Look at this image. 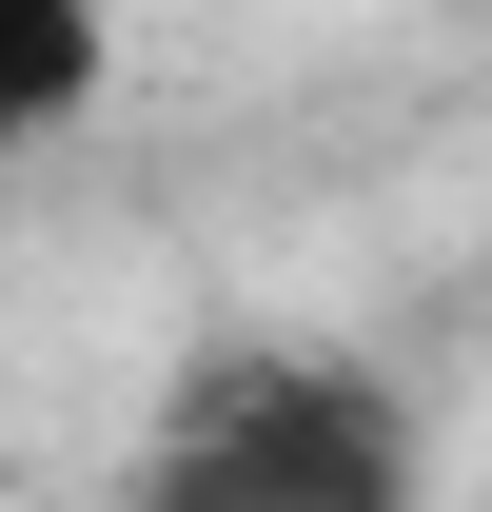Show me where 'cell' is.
Returning <instances> with one entry per match:
<instances>
[{
	"label": "cell",
	"mask_w": 492,
	"mask_h": 512,
	"mask_svg": "<svg viewBox=\"0 0 492 512\" xmlns=\"http://www.w3.org/2000/svg\"><path fill=\"white\" fill-rule=\"evenodd\" d=\"M0 99L60 138L79 99H99V0H0Z\"/></svg>",
	"instance_id": "7a4b0ae2"
},
{
	"label": "cell",
	"mask_w": 492,
	"mask_h": 512,
	"mask_svg": "<svg viewBox=\"0 0 492 512\" xmlns=\"http://www.w3.org/2000/svg\"><path fill=\"white\" fill-rule=\"evenodd\" d=\"M138 512H414L394 473V394L355 355H197L158 394Z\"/></svg>",
	"instance_id": "6da1fadb"
},
{
	"label": "cell",
	"mask_w": 492,
	"mask_h": 512,
	"mask_svg": "<svg viewBox=\"0 0 492 512\" xmlns=\"http://www.w3.org/2000/svg\"><path fill=\"white\" fill-rule=\"evenodd\" d=\"M20 138H40V119H20V99H0V178H20Z\"/></svg>",
	"instance_id": "3957f363"
}]
</instances>
